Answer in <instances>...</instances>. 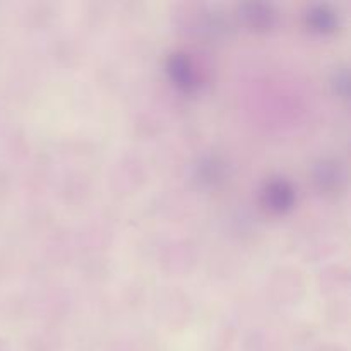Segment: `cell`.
I'll return each instance as SVG.
<instances>
[{
  "mask_svg": "<svg viewBox=\"0 0 351 351\" xmlns=\"http://www.w3.org/2000/svg\"><path fill=\"white\" fill-rule=\"evenodd\" d=\"M171 69H173V75L175 79L178 81V84H191V77H189V72H187V64H185V60H182V58H177V60L173 62V65H171Z\"/></svg>",
  "mask_w": 351,
  "mask_h": 351,
  "instance_id": "obj_1",
  "label": "cell"
}]
</instances>
